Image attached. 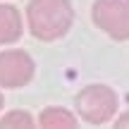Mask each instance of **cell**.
Instances as JSON below:
<instances>
[{
	"label": "cell",
	"mask_w": 129,
	"mask_h": 129,
	"mask_svg": "<svg viewBox=\"0 0 129 129\" xmlns=\"http://www.w3.org/2000/svg\"><path fill=\"white\" fill-rule=\"evenodd\" d=\"M3 103H5V98H3V93H0V110H3Z\"/></svg>",
	"instance_id": "9"
},
{
	"label": "cell",
	"mask_w": 129,
	"mask_h": 129,
	"mask_svg": "<svg viewBox=\"0 0 129 129\" xmlns=\"http://www.w3.org/2000/svg\"><path fill=\"white\" fill-rule=\"evenodd\" d=\"M22 36V14L14 5L0 3V43H14Z\"/></svg>",
	"instance_id": "5"
},
{
	"label": "cell",
	"mask_w": 129,
	"mask_h": 129,
	"mask_svg": "<svg viewBox=\"0 0 129 129\" xmlns=\"http://www.w3.org/2000/svg\"><path fill=\"white\" fill-rule=\"evenodd\" d=\"M91 17L93 24L115 41L129 38V0H96Z\"/></svg>",
	"instance_id": "3"
},
{
	"label": "cell",
	"mask_w": 129,
	"mask_h": 129,
	"mask_svg": "<svg viewBox=\"0 0 129 129\" xmlns=\"http://www.w3.org/2000/svg\"><path fill=\"white\" fill-rule=\"evenodd\" d=\"M0 129H36V122L26 110H12L0 117Z\"/></svg>",
	"instance_id": "7"
},
{
	"label": "cell",
	"mask_w": 129,
	"mask_h": 129,
	"mask_svg": "<svg viewBox=\"0 0 129 129\" xmlns=\"http://www.w3.org/2000/svg\"><path fill=\"white\" fill-rule=\"evenodd\" d=\"M36 64L26 50H5L0 53V86L19 88L34 79Z\"/></svg>",
	"instance_id": "4"
},
{
	"label": "cell",
	"mask_w": 129,
	"mask_h": 129,
	"mask_svg": "<svg viewBox=\"0 0 129 129\" xmlns=\"http://www.w3.org/2000/svg\"><path fill=\"white\" fill-rule=\"evenodd\" d=\"M74 108H77L79 117L86 120L88 124H105L117 112V96L105 84H91L79 91Z\"/></svg>",
	"instance_id": "2"
},
{
	"label": "cell",
	"mask_w": 129,
	"mask_h": 129,
	"mask_svg": "<svg viewBox=\"0 0 129 129\" xmlns=\"http://www.w3.org/2000/svg\"><path fill=\"white\" fill-rule=\"evenodd\" d=\"M112 129H129V112H122V115L117 117V122H115Z\"/></svg>",
	"instance_id": "8"
},
{
	"label": "cell",
	"mask_w": 129,
	"mask_h": 129,
	"mask_svg": "<svg viewBox=\"0 0 129 129\" xmlns=\"http://www.w3.org/2000/svg\"><path fill=\"white\" fill-rule=\"evenodd\" d=\"M38 129H77V117L67 108H46L38 115Z\"/></svg>",
	"instance_id": "6"
},
{
	"label": "cell",
	"mask_w": 129,
	"mask_h": 129,
	"mask_svg": "<svg viewBox=\"0 0 129 129\" xmlns=\"http://www.w3.org/2000/svg\"><path fill=\"white\" fill-rule=\"evenodd\" d=\"M26 22L38 41H55L72 29L74 10L69 0H29Z\"/></svg>",
	"instance_id": "1"
}]
</instances>
